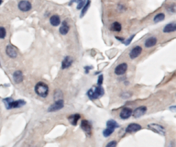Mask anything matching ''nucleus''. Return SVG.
I'll return each instance as SVG.
<instances>
[{
	"label": "nucleus",
	"mask_w": 176,
	"mask_h": 147,
	"mask_svg": "<svg viewBox=\"0 0 176 147\" xmlns=\"http://www.w3.org/2000/svg\"><path fill=\"white\" fill-rule=\"evenodd\" d=\"M3 102L5 103V107L7 110L13 108H19L26 105V101L23 100H13V99L11 97H7V98L3 99Z\"/></svg>",
	"instance_id": "f257e3e1"
},
{
	"label": "nucleus",
	"mask_w": 176,
	"mask_h": 147,
	"mask_svg": "<svg viewBox=\"0 0 176 147\" xmlns=\"http://www.w3.org/2000/svg\"><path fill=\"white\" fill-rule=\"evenodd\" d=\"M35 92L39 97H42V98H46L47 96L49 95V86L47 85L46 83H44V82H37L35 86Z\"/></svg>",
	"instance_id": "f03ea898"
},
{
	"label": "nucleus",
	"mask_w": 176,
	"mask_h": 147,
	"mask_svg": "<svg viewBox=\"0 0 176 147\" xmlns=\"http://www.w3.org/2000/svg\"><path fill=\"white\" fill-rule=\"evenodd\" d=\"M104 94V89L102 87V86H98L91 88L90 89L88 90L87 92V97H89L90 100H94L100 98Z\"/></svg>",
	"instance_id": "7ed1b4c3"
},
{
	"label": "nucleus",
	"mask_w": 176,
	"mask_h": 147,
	"mask_svg": "<svg viewBox=\"0 0 176 147\" xmlns=\"http://www.w3.org/2000/svg\"><path fill=\"white\" fill-rule=\"evenodd\" d=\"M148 128L153 132H156L157 134H159L161 136H165L166 135V130L164 126L161 125L159 124H156V123H151V124H148Z\"/></svg>",
	"instance_id": "20e7f679"
},
{
	"label": "nucleus",
	"mask_w": 176,
	"mask_h": 147,
	"mask_svg": "<svg viewBox=\"0 0 176 147\" xmlns=\"http://www.w3.org/2000/svg\"><path fill=\"white\" fill-rule=\"evenodd\" d=\"M64 100L62 99H60V100H57L55 101V102L49 106L47 109V111L49 113H52V112H56L57 110H61L62 108H63L64 107Z\"/></svg>",
	"instance_id": "39448f33"
},
{
	"label": "nucleus",
	"mask_w": 176,
	"mask_h": 147,
	"mask_svg": "<svg viewBox=\"0 0 176 147\" xmlns=\"http://www.w3.org/2000/svg\"><path fill=\"white\" fill-rule=\"evenodd\" d=\"M81 128L87 136H91L92 135V124L87 119H84L81 122Z\"/></svg>",
	"instance_id": "423d86ee"
},
{
	"label": "nucleus",
	"mask_w": 176,
	"mask_h": 147,
	"mask_svg": "<svg viewBox=\"0 0 176 147\" xmlns=\"http://www.w3.org/2000/svg\"><path fill=\"white\" fill-rule=\"evenodd\" d=\"M18 7L21 12H29L31 10L32 6L31 2L28 0H21L18 4Z\"/></svg>",
	"instance_id": "0eeeda50"
},
{
	"label": "nucleus",
	"mask_w": 176,
	"mask_h": 147,
	"mask_svg": "<svg viewBox=\"0 0 176 147\" xmlns=\"http://www.w3.org/2000/svg\"><path fill=\"white\" fill-rule=\"evenodd\" d=\"M147 107L145 106V105H142V106H139L137 108L134 109V110H133L132 112V116L136 118V119H138L139 117L143 116V115L145 114V113L147 112Z\"/></svg>",
	"instance_id": "6e6552de"
},
{
	"label": "nucleus",
	"mask_w": 176,
	"mask_h": 147,
	"mask_svg": "<svg viewBox=\"0 0 176 147\" xmlns=\"http://www.w3.org/2000/svg\"><path fill=\"white\" fill-rule=\"evenodd\" d=\"M143 52V48L140 45H137V46L134 47L130 52H129V57L131 59H135L137 58L138 57L140 56V54Z\"/></svg>",
	"instance_id": "1a4fd4ad"
},
{
	"label": "nucleus",
	"mask_w": 176,
	"mask_h": 147,
	"mask_svg": "<svg viewBox=\"0 0 176 147\" xmlns=\"http://www.w3.org/2000/svg\"><path fill=\"white\" fill-rule=\"evenodd\" d=\"M128 70V65L126 62L119 64L118 65L116 66L114 68V73L117 75H124Z\"/></svg>",
	"instance_id": "9d476101"
},
{
	"label": "nucleus",
	"mask_w": 176,
	"mask_h": 147,
	"mask_svg": "<svg viewBox=\"0 0 176 147\" xmlns=\"http://www.w3.org/2000/svg\"><path fill=\"white\" fill-rule=\"evenodd\" d=\"M133 110L131 108L129 107H124L122 108V110L120 112V118L121 119L126 120V119H129L132 116Z\"/></svg>",
	"instance_id": "9b49d317"
},
{
	"label": "nucleus",
	"mask_w": 176,
	"mask_h": 147,
	"mask_svg": "<svg viewBox=\"0 0 176 147\" xmlns=\"http://www.w3.org/2000/svg\"><path fill=\"white\" fill-rule=\"evenodd\" d=\"M142 129H143V127L140 124H137V123H131L126 128V133H134V132L141 130Z\"/></svg>",
	"instance_id": "f8f14e48"
},
{
	"label": "nucleus",
	"mask_w": 176,
	"mask_h": 147,
	"mask_svg": "<svg viewBox=\"0 0 176 147\" xmlns=\"http://www.w3.org/2000/svg\"><path fill=\"white\" fill-rule=\"evenodd\" d=\"M5 52H6L7 55L11 59H15L18 57V51H17L16 49H15L13 45H7V46L6 47V49H5Z\"/></svg>",
	"instance_id": "ddd939ff"
},
{
	"label": "nucleus",
	"mask_w": 176,
	"mask_h": 147,
	"mask_svg": "<svg viewBox=\"0 0 176 147\" xmlns=\"http://www.w3.org/2000/svg\"><path fill=\"white\" fill-rule=\"evenodd\" d=\"M74 63V59L70 56H66L64 57L63 60H62V64H61V68L62 70H66V69L69 68L71 67V65Z\"/></svg>",
	"instance_id": "4468645a"
},
{
	"label": "nucleus",
	"mask_w": 176,
	"mask_h": 147,
	"mask_svg": "<svg viewBox=\"0 0 176 147\" xmlns=\"http://www.w3.org/2000/svg\"><path fill=\"white\" fill-rule=\"evenodd\" d=\"M13 79L15 84H20L23 80V73L21 70H16L13 75Z\"/></svg>",
	"instance_id": "2eb2a0df"
},
{
	"label": "nucleus",
	"mask_w": 176,
	"mask_h": 147,
	"mask_svg": "<svg viewBox=\"0 0 176 147\" xmlns=\"http://www.w3.org/2000/svg\"><path fill=\"white\" fill-rule=\"evenodd\" d=\"M176 31V23L175 22H171L164 26L163 29L164 33H171Z\"/></svg>",
	"instance_id": "dca6fc26"
},
{
	"label": "nucleus",
	"mask_w": 176,
	"mask_h": 147,
	"mask_svg": "<svg viewBox=\"0 0 176 147\" xmlns=\"http://www.w3.org/2000/svg\"><path fill=\"white\" fill-rule=\"evenodd\" d=\"M60 24L61 26L59 29V32L62 35H66L70 30V26H69V24L66 21H64Z\"/></svg>",
	"instance_id": "f3484780"
},
{
	"label": "nucleus",
	"mask_w": 176,
	"mask_h": 147,
	"mask_svg": "<svg viewBox=\"0 0 176 147\" xmlns=\"http://www.w3.org/2000/svg\"><path fill=\"white\" fill-rule=\"evenodd\" d=\"M157 41V38H156V37H154V36L148 37V38L145 40V48H147V49L152 48V47L155 46V45H156Z\"/></svg>",
	"instance_id": "a211bd4d"
},
{
	"label": "nucleus",
	"mask_w": 176,
	"mask_h": 147,
	"mask_svg": "<svg viewBox=\"0 0 176 147\" xmlns=\"http://www.w3.org/2000/svg\"><path fill=\"white\" fill-rule=\"evenodd\" d=\"M80 118H81V115L79 114H72V115L69 116L68 117L70 124H72L73 126L77 125L78 122H79V120L80 119Z\"/></svg>",
	"instance_id": "6ab92c4d"
},
{
	"label": "nucleus",
	"mask_w": 176,
	"mask_h": 147,
	"mask_svg": "<svg viewBox=\"0 0 176 147\" xmlns=\"http://www.w3.org/2000/svg\"><path fill=\"white\" fill-rule=\"evenodd\" d=\"M49 22H50L51 25L53 27H58L59 25H60L61 23L60 18L57 15H53L50 17Z\"/></svg>",
	"instance_id": "aec40b11"
},
{
	"label": "nucleus",
	"mask_w": 176,
	"mask_h": 147,
	"mask_svg": "<svg viewBox=\"0 0 176 147\" xmlns=\"http://www.w3.org/2000/svg\"><path fill=\"white\" fill-rule=\"evenodd\" d=\"M110 30L112 31V32H120L122 30V25H121V23L117 21L113 22L110 26Z\"/></svg>",
	"instance_id": "412c9836"
},
{
	"label": "nucleus",
	"mask_w": 176,
	"mask_h": 147,
	"mask_svg": "<svg viewBox=\"0 0 176 147\" xmlns=\"http://www.w3.org/2000/svg\"><path fill=\"white\" fill-rule=\"evenodd\" d=\"M90 4H91L90 0H87V1H86V3L84 4L83 7L81 9L82 10H81L80 18H82V17H84V15H85V14L87 13V10H88V9H89L90 7Z\"/></svg>",
	"instance_id": "4be33fe9"
},
{
	"label": "nucleus",
	"mask_w": 176,
	"mask_h": 147,
	"mask_svg": "<svg viewBox=\"0 0 176 147\" xmlns=\"http://www.w3.org/2000/svg\"><path fill=\"white\" fill-rule=\"evenodd\" d=\"M86 1L87 0H70V2H69V5H73L74 2H76V3H77L76 9L77 10H81L84 5V4L86 3Z\"/></svg>",
	"instance_id": "5701e85b"
},
{
	"label": "nucleus",
	"mask_w": 176,
	"mask_h": 147,
	"mask_svg": "<svg viewBox=\"0 0 176 147\" xmlns=\"http://www.w3.org/2000/svg\"><path fill=\"white\" fill-rule=\"evenodd\" d=\"M164 19H165V14L163 13H158L157 15H155L153 18V22L155 23H159V22L163 21Z\"/></svg>",
	"instance_id": "b1692460"
},
{
	"label": "nucleus",
	"mask_w": 176,
	"mask_h": 147,
	"mask_svg": "<svg viewBox=\"0 0 176 147\" xmlns=\"http://www.w3.org/2000/svg\"><path fill=\"white\" fill-rule=\"evenodd\" d=\"M115 130V129L112 128V127H106V128L104 129V131H103V135L105 138H108L113 133Z\"/></svg>",
	"instance_id": "393cba45"
},
{
	"label": "nucleus",
	"mask_w": 176,
	"mask_h": 147,
	"mask_svg": "<svg viewBox=\"0 0 176 147\" xmlns=\"http://www.w3.org/2000/svg\"><path fill=\"white\" fill-rule=\"evenodd\" d=\"M106 127H112V128H118L120 127V125L117 124V122L114 119H109L106 122Z\"/></svg>",
	"instance_id": "a878e982"
},
{
	"label": "nucleus",
	"mask_w": 176,
	"mask_h": 147,
	"mask_svg": "<svg viewBox=\"0 0 176 147\" xmlns=\"http://www.w3.org/2000/svg\"><path fill=\"white\" fill-rule=\"evenodd\" d=\"M7 35V31L5 27H0V39H5Z\"/></svg>",
	"instance_id": "bb28decb"
},
{
	"label": "nucleus",
	"mask_w": 176,
	"mask_h": 147,
	"mask_svg": "<svg viewBox=\"0 0 176 147\" xmlns=\"http://www.w3.org/2000/svg\"><path fill=\"white\" fill-rule=\"evenodd\" d=\"M62 92H61L60 90H59V89L56 90L54 94V100H57L62 99Z\"/></svg>",
	"instance_id": "cd10ccee"
},
{
	"label": "nucleus",
	"mask_w": 176,
	"mask_h": 147,
	"mask_svg": "<svg viewBox=\"0 0 176 147\" xmlns=\"http://www.w3.org/2000/svg\"><path fill=\"white\" fill-rule=\"evenodd\" d=\"M167 12H169V13H175V5L173 4V5H168L167 7Z\"/></svg>",
	"instance_id": "c85d7f7f"
},
{
	"label": "nucleus",
	"mask_w": 176,
	"mask_h": 147,
	"mask_svg": "<svg viewBox=\"0 0 176 147\" xmlns=\"http://www.w3.org/2000/svg\"><path fill=\"white\" fill-rule=\"evenodd\" d=\"M134 37H135V35H132L131 36H130V37H129V38L125 40V41L123 42V43L125 44V45L128 46V45H130V44H131V41L133 40V39L134 38Z\"/></svg>",
	"instance_id": "c756f323"
},
{
	"label": "nucleus",
	"mask_w": 176,
	"mask_h": 147,
	"mask_svg": "<svg viewBox=\"0 0 176 147\" xmlns=\"http://www.w3.org/2000/svg\"><path fill=\"white\" fill-rule=\"evenodd\" d=\"M103 81H104V75H103L102 74H101V75H98V86H102Z\"/></svg>",
	"instance_id": "7c9ffc66"
},
{
	"label": "nucleus",
	"mask_w": 176,
	"mask_h": 147,
	"mask_svg": "<svg viewBox=\"0 0 176 147\" xmlns=\"http://www.w3.org/2000/svg\"><path fill=\"white\" fill-rule=\"evenodd\" d=\"M131 95L132 94L130 92H123V93L121 94L120 97L123 99H128L129 97H131Z\"/></svg>",
	"instance_id": "2f4dec72"
},
{
	"label": "nucleus",
	"mask_w": 176,
	"mask_h": 147,
	"mask_svg": "<svg viewBox=\"0 0 176 147\" xmlns=\"http://www.w3.org/2000/svg\"><path fill=\"white\" fill-rule=\"evenodd\" d=\"M117 146V141L116 140H112L108 143L106 147H116Z\"/></svg>",
	"instance_id": "473e14b6"
},
{
	"label": "nucleus",
	"mask_w": 176,
	"mask_h": 147,
	"mask_svg": "<svg viewBox=\"0 0 176 147\" xmlns=\"http://www.w3.org/2000/svg\"><path fill=\"white\" fill-rule=\"evenodd\" d=\"M117 10H118V11H120V13H122V12H124L125 10H126V8L125 7L124 5H117Z\"/></svg>",
	"instance_id": "72a5a7b5"
},
{
	"label": "nucleus",
	"mask_w": 176,
	"mask_h": 147,
	"mask_svg": "<svg viewBox=\"0 0 176 147\" xmlns=\"http://www.w3.org/2000/svg\"><path fill=\"white\" fill-rule=\"evenodd\" d=\"M84 70H85V73L87 74V73H89L90 71L91 70L93 69V67H92V66L87 65V66H85V67H84Z\"/></svg>",
	"instance_id": "f704fd0d"
},
{
	"label": "nucleus",
	"mask_w": 176,
	"mask_h": 147,
	"mask_svg": "<svg viewBox=\"0 0 176 147\" xmlns=\"http://www.w3.org/2000/svg\"><path fill=\"white\" fill-rule=\"evenodd\" d=\"M115 39L118 40V41H120V42L122 43H123V42H124L125 40H126V39L123 38V37H119V36H115Z\"/></svg>",
	"instance_id": "c9c22d12"
},
{
	"label": "nucleus",
	"mask_w": 176,
	"mask_h": 147,
	"mask_svg": "<svg viewBox=\"0 0 176 147\" xmlns=\"http://www.w3.org/2000/svg\"><path fill=\"white\" fill-rule=\"evenodd\" d=\"M169 110H171L172 112H175L176 106H175V105H173V106H170V107H169Z\"/></svg>",
	"instance_id": "e433bc0d"
},
{
	"label": "nucleus",
	"mask_w": 176,
	"mask_h": 147,
	"mask_svg": "<svg viewBox=\"0 0 176 147\" xmlns=\"http://www.w3.org/2000/svg\"><path fill=\"white\" fill-rule=\"evenodd\" d=\"M168 147H173V143H171V144H169V145L168 146Z\"/></svg>",
	"instance_id": "4c0bfd02"
},
{
	"label": "nucleus",
	"mask_w": 176,
	"mask_h": 147,
	"mask_svg": "<svg viewBox=\"0 0 176 147\" xmlns=\"http://www.w3.org/2000/svg\"><path fill=\"white\" fill-rule=\"evenodd\" d=\"M124 84H126V85H128V84H129V82L128 81H124Z\"/></svg>",
	"instance_id": "58836bf2"
},
{
	"label": "nucleus",
	"mask_w": 176,
	"mask_h": 147,
	"mask_svg": "<svg viewBox=\"0 0 176 147\" xmlns=\"http://www.w3.org/2000/svg\"><path fill=\"white\" fill-rule=\"evenodd\" d=\"M2 3H3V0H0V6H1Z\"/></svg>",
	"instance_id": "ea45409f"
},
{
	"label": "nucleus",
	"mask_w": 176,
	"mask_h": 147,
	"mask_svg": "<svg viewBox=\"0 0 176 147\" xmlns=\"http://www.w3.org/2000/svg\"><path fill=\"white\" fill-rule=\"evenodd\" d=\"M0 66H1V63H0Z\"/></svg>",
	"instance_id": "a19ab883"
}]
</instances>
